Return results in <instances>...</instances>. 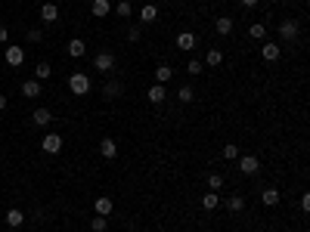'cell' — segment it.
Wrapping results in <instances>:
<instances>
[{
    "mask_svg": "<svg viewBox=\"0 0 310 232\" xmlns=\"http://www.w3.org/2000/svg\"><path fill=\"white\" fill-rule=\"evenodd\" d=\"M68 90H72V96H87V93H90V77L84 72L68 75Z\"/></svg>",
    "mask_w": 310,
    "mask_h": 232,
    "instance_id": "cell-1",
    "label": "cell"
},
{
    "mask_svg": "<svg viewBox=\"0 0 310 232\" xmlns=\"http://www.w3.org/2000/svg\"><path fill=\"white\" fill-rule=\"evenodd\" d=\"M3 62H6L9 68H19L22 62H25V50H22V46H16V43H9L6 53H3Z\"/></svg>",
    "mask_w": 310,
    "mask_h": 232,
    "instance_id": "cell-2",
    "label": "cell"
},
{
    "mask_svg": "<svg viewBox=\"0 0 310 232\" xmlns=\"http://www.w3.org/2000/svg\"><path fill=\"white\" fill-rule=\"evenodd\" d=\"M41 149L47 155H59L62 152V136L59 133H47V136H44V143H41Z\"/></svg>",
    "mask_w": 310,
    "mask_h": 232,
    "instance_id": "cell-3",
    "label": "cell"
},
{
    "mask_svg": "<svg viewBox=\"0 0 310 232\" xmlns=\"http://www.w3.org/2000/svg\"><path fill=\"white\" fill-rule=\"evenodd\" d=\"M93 68H96V72H102V75H109L112 72V68H115V53H99L96 56V59H93Z\"/></svg>",
    "mask_w": 310,
    "mask_h": 232,
    "instance_id": "cell-4",
    "label": "cell"
},
{
    "mask_svg": "<svg viewBox=\"0 0 310 232\" xmlns=\"http://www.w3.org/2000/svg\"><path fill=\"white\" fill-rule=\"evenodd\" d=\"M279 38H282L285 43L298 38V22H295V19H282V22H279Z\"/></svg>",
    "mask_w": 310,
    "mask_h": 232,
    "instance_id": "cell-5",
    "label": "cell"
},
{
    "mask_svg": "<svg viewBox=\"0 0 310 232\" xmlns=\"http://www.w3.org/2000/svg\"><path fill=\"white\" fill-rule=\"evenodd\" d=\"M279 198H282V195H279L276 186H267V189H261V204H264V207H276Z\"/></svg>",
    "mask_w": 310,
    "mask_h": 232,
    "instance_id": "cell-6",
    "label": "cell"
},
{
    "mask_svg": "<svg viewBox=\"0 0 310 232\" xmlns=\"http://www.w3.org/2000/svg\"><path fill=\"white\" fill-rule=\"evenodd\" d=\"M112 211H115V201L109 198V195H99V198L93 201V214L96 217H109Z\"/></svg>",
    "mask_w": 310,
    "mask_h": 232,
    "instance_id": "cell-7",
    "label": "cell"
},
{
    "mask_svg": "<svg viewBox=\"0 0 310 232\" xmlns=\"http://www.w3.org/2000/svg\"><path fill=\"white\" fill-rule=\"evenodd\" d=\"M239 170L245 173V177H255V173L261 170V161L255 155H242V161H239Z\"/></svg>",
    "mask_w": 310,
    "mask_h": 232,
    "instance_id": "cell-8",
    "label": "cell"
},
{
    "mask_svg": "<svg viewBox=\"0 0 310 232\" xmlns=\"http://www.w3.org/2000/svg\"><path fill=\"white\" fill-rule=\"evenodd\" d=\"M196 34H192V31H180L177 34V50H183V53H189V50H196Z\"/></svg>",
    "mask_w": 310,
    "mask_h": 232,
    "instance_id": "cell-9",
    "label": "cell"
},
{
    "mask_svg": "<svg viewBox=\"0 0 310 232\" xmlns=\"http://www.w3.org/2000/svg\"><path fill=\"white\" fill-rule=\"evenodd\" d=\"M279 56H282V46H279V43H264V46H261V59H264V62H276Z\"/></svg>",
    "mask_w": 310,
    "mask_h": 232,
    "instance_id": "cell-10",
    "label": "cell"
},
{
    "mask_svg": "<svg viewBox=\"0 0 310 232\" xmlns=\"http://www.w3.org/2000/svg\"><path fill=\"white\" fill-rule=\"evenodd\" d=\"M41 19H44V25L59 22V6H56V3H44V6H41Z\"/></svg>",
    "mask_w": 310,
    "mask_h": 232,
    "instance_id": "cell-11",
    "label": "cell"
},
{
    "mask_svg": "<svg viewBox=\"0 0 310 232\" xmlns=\"http://www.w3.org/2000/svg\"><path fill=\"white\" fill-rule=\"evenodd\" d=\"M146 96H149V102H152V106H158V102H165L168 87H165V84H152V87L146 90Z\"/></svg>",
    "mask_w": 310,
    "mask_h": 232,
    "instance_id": "cell-12",
    "label": "cell"
},
{
    "mask_svg": "<svg viewBox=\"0 0 310 232\" xmlns=\"http://www.w3.org/2000/svg\"><path fill=\"white\" fill-rule=\"evenodd\" d=\"M102 96H106V99H121L124 87L118 84V80H109V84H102Z\"/></svg>",
    "mask_w": 310,
    "mask_h": 232,
    "instance_id": "cell-13",
    "label": "cell"
},
{
    "mask_svg": "<svg viewBox=\"0 0 310 232\" xmlns=\"http://www.w3.org/2000/svg\"><path fill=\"white\" fill-rule=\"evenodd\" d=\"M31 121L38 124V127H50V124H53V112H50V109H34Z\"/></svg>",
    "mask_w": 310,
    "mask_h": 232,
    "instance_id": "cell-14",
    "label": "cell"
},
{
    "mask_svg": "<svg viewBox=\"0 0 310 232\" xmlns=\"http://www.w3.org/2000/svg\"><path fill=\"white\" fill-rule=\"evenodd\" d=\"M99 152H102V158H118V143H115L112 136H106L99 143Z\"/></svg>",
    "mask_w": 310,
    "mask_h": 232,
    "instance_id": "cell-15",
    "label": "cell"
},
{
    "mask_svg": "<svg viewBox=\"0 0 310 232\" xmlns=\"http://www.w3.org/2000/svg\"><path fill=\"white\" fill-rule=\"evenodd\" d=\"M22 223H25V214H22L19 207L6 211V226H9V229H22Z\"/></svg>",
    "mask_w": 310,
    "mask_h": 232,
    "instance_id": "cell-16",
    "label": "cell"
},
{
    "mask_svg": "<svg viewBox=\"0 0 310 232\" xmlns=\"http://www.w3.org/2000/svg\"><path fill=\"white\" fill-rule=\"evenodd\" d=\"M87 53V43L81 40V38H75V40H68V56L72 59H81V56Z\"/></svg>",
    "mask_w": 310,
    "mask_h": 232,
    "instance_id": "cell-17",
    "label": "cell"
},
{
    "mask_svg": "<svg viewBox=\"0 0 310 232\" xmlns=\"http://www.w3.org/2000/svg\"><path fill=\"white\" fill-rule=\"evenodd\" d=\"M90 9H93L96 19H106V16L112 13V3H109V0H93V3H90Z\"/></svg>",
    "mask_w": 310,
    "mask_h": 232,
    "instance_id": "cell-18",
    "label": "cell"
},
{
    "mask_svg": "<svg viewBox=\"0 0 310 232\" xmlns=\"http://www.w3.org/2000/svg\"><path fill=\"white\" fill-rule=\"evenodd\" d=\"M226 211H229V214L245 211V195H229V198H226Z\"/></svg>",
    "mask_w": 310,
    "mask_h": 232,
    "instance_id": "cell-19",
    "label": "cell"
},
{
    "mask_svg": "<svg viewBox=\"0 0 310 232\" xmlns=\"http://www.w3.org/2000/svg\"><path fill=\"white\" fill-rule=\"evenodd\" d=\"M171 77H174V68H171L168 62L155 68V84H168V80H171Z\"/></svg>",
    "mask_w": 310,
    "mask_h": 232,
    "instance_id": "cell-20",
    "label": "cell"
},
{
    "mask_svg": "<svg viewBox=\"0 0 310 232\" xmlns=\"http://www.w3.org/2000/svg\"><path fill=\"white\" fill-rule=\"evenodd\" d=\"M140 19H143V25H152V22L158 19V6H155V3H146L143 13H140Z\"/></svg>",
    "mask_w": 310,
    "mask_h": 232,
    "instance_id": "cell-21",
    "label": "cell"
},
{
    "mask_svg": "<svg viewBox=\"0 0 310 232\" xmlns=\"http://www.w3.org/2000/svg\"><path fill=\"white\" fill-rule=\"evenodd\" d=\"M22 96H28V99L41 96V80H25V84H22Z\"/></svg>",
    "mask_w": 310,
    "mask_h": 232,
    "instance_id": "cell-22",
    "label": "cell"
},
{
    "mask_svg": "<svg viewBox=\"0 0 310 232\" xmlns=\"http://www.w3.org/2000/svg\"><path fill=\"white\" fill-rule=\"evenodd\" d=\"M221 62H223V53H221V50H208V56H205L202 65H205V68H217Z\"/></svg>",
    "mask_w": 310,
    "mask_h": 232,
    "instance_id": "cell-23",
    "label": "cell"
},
{
    "mask_svg": "<svg viewBox=\"0 0 310 232\" xmlns=\"http://www.w3.org/2000/svg\"><path fill=\"white\" fill-rule=\"evenodd\" d=\"M217 34H221V38L233 34V19H229V16H221V19H217Z\"/></svg>",
    "mask_w": 310,
    "mask_h": 232,
    "instance_id": "cell-24",
    "label": "cell"
},
{
    "mask_svg": "<svg viewBox=\"0 0 310 232\" xmlns=\"http://www.w3.org/2000/svg\"><path fill=\"white\" fill-rule=\"evenodd\" d=\"M50 75H53L50 62H38V65H34V80H47Z\"/></svg>",
    "mask_w": 310,
    "mask_h": 232,
    "instance_id": "cell-25",
    "label": "cell"
},
{
    "mask_svg": "<svg viewBox=\"0 0 310 232\" xmlns=\"http://www.w3.org/2000/svg\"><path fill=\"white\" fill-rule=\"evenodd\" d=\"M248 34H251L255 40H264V38H267V25H264V22H255V25L248 28Z\"/></svg>",
    "mask_w": 310,
    "mask_h": 232,
    "instance_id": "cell-26",
    "label": "cell"
},
{
    "mask_svg": "<svg viewBox=\"0 0 310 232\" xmlns=\"http://www.w3.org/2000/svg\"><path fill=\"white\" fill-rule=\"evenodd\" d=\"M202 207H205V211H214V207H217V192H205L202 195Z\"/></svg>",
    "mask_w": 310,
    "mask_h": 232,
    "instance_id": "cell-27",
    "label": "cell"
},
{
    "mask_svg": "<svg viewBox=\"0 0 310 232\" xmlns=\"http://www.w3.org/2000/svg\"><path fill=\"white\" fill-rule=\"evenodd\" d=\"M90 229H93V232H106L109 229V217H93V220H90Z\"/></svg>",
    "mask_w": 310,
    "mask_h": 232,
    "instance_id": "cell-28",
    "label": "cell"
},
{
    "mask_svg": "<svg viewBox=\"0 0 310 232\" xmlns=\"http://www.w3.org/2000/svg\"><path fill=\"white\" fill-rule=\"evenodd\" d=\"M115 13H118L121 19H131V13H133V6L128 3V0H118V6H115Z\"/></svg>",
    "mask_w": 310,
    "mask_h": 232,
    "instance_id": "cell-29",
    "label": "cell"
},
{
    "mask_svg": "<svg viewBox=\"0 0 310 232\" xmlns=\"http://www.w3.org/2000/svg\"><path fill=\"white\" fill-rule=\"evenodd\" d=\"M177 99L180 102H192V99H196V90H192V87H180L177 90Z\"/></svg>",
    "mask_w": 310,
    "mask_h": 232,
    "instance_id": "cell-30",
    "label": "cell"
},
{
    "mask_svg": "<svg viewBox=\"0 0 310 232\" xmlns=\"http://www.w3.org/2000/svg\"><path fill=\"white\" fill-rule=\"evenodd\" d=\"M221 186H223V177H221V173H211V177H208V189L221 192Z\"/></svg>",
    "mask_w": 310,
    "mask_h": 232,
    "instance_id": "cell-31",
    "label": "cell"
},
{
    "mask_svg": "<svg viewBox=\"0 0 310 232\" xmlns=\"http://www.w3.org/2000/svg\"><path fill=\"white\" fill-rule=\"evenodd\" d=\"M186 72H189L192 77H196V75H202V72H205V65H202L199 59H189V62H186Z\"/></svg>",
    "mask_w": 310,
    "mask_h": 232,
    "instance_id": "cell-32",
    "label": "cell"
},
{
    "mask_svg": "<svg viewBox=\"0 0 310 232\" xmlns=\"http://www.w3.org/2000/svg\"><path fill=\"white\" fill-rule=\"evenodd\" d=\"M223 158H226V161L239 158V146H236V143H226V146H223Z\"/></svg>",
    "mask_w": 310,
    "mask_h": 232,
    "instance_id": "cell-33",
    "label": "cell"
},
{
    "mask_svg": "<svg viewBox=\"0 0 310 232\" xmlns=\"http://www.w3.org/2000/svg\"><path fill=\"white\" fill-rule=\"evenodd\" d=\"M128 40H131V43L140 40V28H136V25H131V28H128Z\"/></svg>",
    "mask_w": 310,
    "mask_h": 232,
    "instance_id": "cell-34",
    "label": "cell"
},
{
    "mask_svg": "<svg viewBox=\"0 0 310 232\" xmlns=\"http://www.w3.org/2000/svg\"><path fill=\"white\" fill-rule=\"evenodd\" d=\"M28 40H31V43H38V40H41V31H38V28H31V31H28Z\"/></svg>",
    "mask_w": 310,
    "mask_h": 232,
    "instance_id": "cell-35",
    "label": "cell"
},
{
    "mask_svg": "<svg viewBox=\"0 0 310 232\" xmlns=\"http://www.w3.org/2000/svg\"><path fill=\"white\" fill-rule=\"evenodd\" d=\"M301 211H304V214L310 211V195H301Z\"/></svg>",
    "mask_w": 310,
    "mask_h": 232,
    "instance_id": "cell-36",
    "label": "cell"
},
{
    "mask_svg": "<svg viewBox=\"0 0 310 232\" xmlns=\"http://www.w3.org/2000/svg\"><path fill=\"white\" fill-rule=\"evenodd\" d=\"M239 3H242L245 9H251V6H258V3H261V0H239Z\"/></svg>",
    "mask_w": 310,
    "mask_h": 232,
    "instance_id": "cell-37",
    "label": "cell"
},
{
    "mask_svg": "<svg viewBox=\"0 0 310 232\" xmlns=\"http://www.w3.org/2000/svg\"><path fill=\"white\" fill-rule=\"evenodd\" d=\"M6 38H9V31H6V25H0V43H6Z\"/></svg>",
    "mask_w": 310,
    "mask_h": 232,
    "instance_id": "cell-38",
    "label": "cell"
},
{
    "mask_svg": "<svg viewBox=\"0 0 310 232\" xmlns=\"http://www.w3.org/2000/svg\"><path fill=\"white\" fill-rule=\"evenodd\" d=\"M6 106H9V99H6V96H3V93H0V112H3V109H6Z\"/></svg>",
    "mask_w": 310,
    "mask_h": 232,
    "instance_id": "cell-39",
    "label": "cell"
},
{
    "mask_svg": "<svg viewBox=\"0 0 310 232\" xmlns=\"http://www.w3.org/2000/svg\"><path fill=\"white\" fill-rule=\"evenodd\" d=\"M267 3H279V0H267Z\"/></svg>",
    "mask_w": 310,
    "mask_h": 232,
    "instance_id": "cell-40",
    "label": "cell"
},
{
    "mask_svg": "<svg viewBox=\"0 0 310 232\" xmlns=\"http://www.w3.org/2000/svg\"><path fill=\"white\" fill-rule=\"evenodd\" d=\"M13 232H22V229H13Z\"/></svg>",
    "mask_w": 310,
    "mask_h": 232,
    "instance_id": "cell-41",
    "label": "cell"
},
{
    "mask_svg": "<svg viewBox=\"0 0 310 232\" xmlns=\"http://www.w3.org/2000/svg\"><path fill=\"white\" fill-rule=\"evenodd\" d=\"M0 62H3V59H0Z\"/></svg>",
    "mask_w": 310,
    "mask_h": 232,
    "instance_id": "cell-42",
    "label": "cell"
}]
</instances>
